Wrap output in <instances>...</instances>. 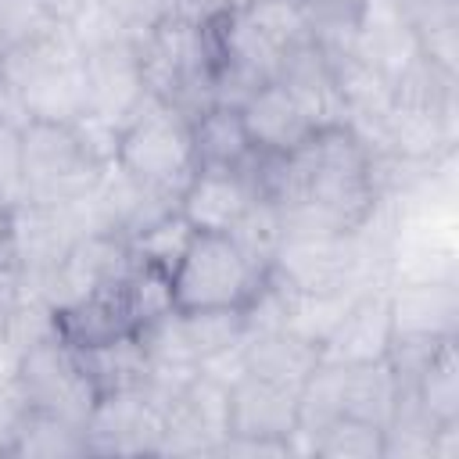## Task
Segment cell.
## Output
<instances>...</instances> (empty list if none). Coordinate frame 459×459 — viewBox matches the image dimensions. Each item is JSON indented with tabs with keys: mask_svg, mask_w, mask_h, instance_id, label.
<instances>
[{
	"mask_svg": "<svg viewBox=\"0 0 459 459\" xmlns=\"http://www.w3.org/2000/svg\"><path fill=\"white\" fill-rule=\"evenodd\" d=\"M79 237L82 233L72 222L68 208H50V204H32V201H22V204L11 208V219H7V255L22 269L29 290L36 298H43V283L65 262L68 247Z\"/></svg>",
	"mask_w": 459,
	"mask_h": 459,
	"instance_id": "obj_10",
	"label": "cell"
},
{
	"mask_svg": "<svg viewBox=\"0 0 459 459\" xmlns=\"http://www.w3.org/2000/svg\"><path fill=\"white\" fill-rule=\"evenodd\" d=\"M190 136L197 169H240L255 151L240 108L233 104H208L204 111H197L190 118Z\"/></svg>",
	"mask_w": 459,
	"mask_h": 459,
	"instance_id": "obj_22",
	"label": "cell"
},
{
	"mask_svg": "<svg viewBox=\"0 0 459 459\" xmlns=\"http://www.w3.org/2000/svg\"><path fill=\"white\" fill-rule=\"evenodd\" d=\"M0 72L22 90L29 118L72 126L86 111L82 50L75 47L65 25L36 43L4 50Z\"/></svg>",
	"mask_w": 459,
	"mask_h": 459,
	"instance_id": "obj_2",
	"label": "cell"
},
{
	"mask_svg": "<svg viewBox=\"0 0 459 459\" xmlns=\"http://www.w3.org/2000/svg\"><path fill=\"white\" fill-rule=\"evenodd\" d=\"M57 29L61 25L54 22L43 0H0V47L4 50L36 43Z\"/></svg>",
	"mask_w": 459,
	"mask_h": 459,
	"instance_id": "obj_36",
	"label": "cell"
},
{
	"mask_svg": "<svg viewBox=\"0 0 459 459\" xmlns=\"http://www.w3.org/2000/svg\"><path fill=\"white\" fill-rule=\"evenodd\" d=\"M416 39V50L445 68H459V0H391Z\"/></svg>",
	"mask_w": 459,
	"mask_h": 459,
	"instance_id": "obj_23",
	"label": "cell"
},
{
	"mask_svg": "<svg viewBox=\"0 0 459 459\" xmlns=\"http://www.w3.org/2000/svg\"><path fill=\"white\" fill-rule=\"evenodd\" d=\"M240 118H244V129L251 136V147L265 151V154H290L301 140H308L319 129L312 122V115L276 79L262 82L240 104Z\"/></svg>",
	"mask_w": 459,
	"mask_h": 459,
	"instance_id": "obj_17",
	"label": "cell"
},
{
	"mask_svg": "<svg viewBox=\"0 0 459 459\" xmlns=\"http://www.w3.org/2000/svg\"><path fill=\"white\" fill-rule=\"evenodd\" d=\"M255 197L240 169H194L179 194V212L197 233H230Z\"/></svg>",
	"mask_w": 459,
	"mask_h": 459,
	"instance_id": "obj_16",
	"label": "cell"
},
{
	"mask_svg": "<svg viewBox=\"0 0 459 459\" xmlns=\"http://www.w3.org/2000/svg\"><path fill=\"white\" fill-rule=\"evenodd\" d=\"M18 387L32 409L57 412L72 423H86L97 387L90 384L86 369L79 366V355L72 344H65L54 330L29 341L18 359Z\"/></svg>",
	"mask_w": 459,
	"mask_h": 459,
	"instance_id": "obj_7",
	"label": "cell"
},
{
	"mask_svg": "<svg viewBox=\"0 0 459 459\" xmlns=\"http://www.w3.org/2000/svg\"><path fill=\"white\" fill-rule=\"evenodd\" d=\"M387 305H391L394 337L448 341L459 333V287H455V280L391 283Z\"/></svg>",
	"mask_w": 459,
	"mask_h": 459,
	"instance_id": "obj_15",
	"label": "cell"
},
{
	"mask_svg": "<svg viewBox=\"0 0 459 459\" xmlns=\"http://www.w3.org/2000/svg\"><path fill=\"white\" fill-rule=\"evenodd\" d=\"M118 287H122V298H126V308H129L136 330L176 308V301H172V276H165V273H158L151 265L133 262L126 269V276L118 280Z\"/></svg>",
	"mask_w": 459,
	"mask_h": 459,
	"instance_id": "obj_35",
	"label": "cell"
},
{
	"mask_svg": "<svg viewBox=\"0 0 459 459\" xmlns=\"http://www.w3.org/2000/svg\"><path fill=\"white\" fill-rule=\"evenodd\" d=\"M82 79H86V115H97L122 129L151 97L140 72L136 43H111L100 50H86Z\"/></svg>",
	"mask_w": 459,
	"mask_h": 459,
	"instance_id": "obj_11",
	"label": "cell"
},
{
	"mask_svg": "<svg viewBox=\"0 0 459 459\" xmlns=\"http://www.w3.org/2000/svg\"><path fill=\"white\" fill-rule=\"evenodd\" d=\"M50 319H54V333L72 348H93V344L115 341L122 333H136L118 280L100 290H90L61 308H50Z\"/></svg>",
	"mask_w": 459,
	"mask_h": 459,
	"instance_id": "obj_19",
	"label": "cell"
},
{
	"mask_svg": "<svg viewBox=\"0 0 459 459\" xmlns=\"http://www.w3.org/2000/svg\"><path fill=\"white\" fill-rule=\"evenodd\" d=\"M269 276L298 294H330L369 283L351 233H283Z\"/></svg>",
	"mask_w": 459,
	"mask_h": 459,
	"instance_id": "obj_6",
	"label": "cell"
},
{
	"mask_svg": "<svg viewBox=\"0 0 459 459\" xmlns=\"http://www.w3.org/2000/svg\"><path fill=\"white\" fill-rule=\"evenodd\" d=\"M43 4H47V11L54 14V22H57V25H68V22H72V18H75L90 0H43Z\"/></svg>",
	"mask_w": 459,
	"mask_h": 459,
	"instance_id": "obj_42",
	"label": "cell"
},
{
	"mask_svg": "<svg viewBox=\"0 0 459 459\" xmlns=\"http://www.w3.org/2000/svg\"><path fill=\"white\" fill-rule=\"evenodd\" d=\"M362 287L355 290H330V294H298L287 287V330L312 341L319 351L326 344V337L333 333V326L341 323L344 308L351 305V298L359 294Z\"/></svg>",
	"mask_w": 459,
	"mask_h": 459,
	"instance_id": "obj_31",
	"label": "cell"
},
{
	"mask_svg": "<svg viewBox=\"0 0 459 459\" xmlns=\"http://www.w3.org/2000/svg\"><path fill=\"white\" fill-rule=\"evenodd\" d=\"M240 355H244V373L273 384H287V387H301L305 377L323 362V351L290 330L244 333Z\"/></svg>",
	"mask_w": 459,
	"mask_h": 459,
	"instance_id": "obj_20",
	"label": "cell"
},
{
	"mask_svg": "<svg viewBox=\"0 0 459 459\" xmlns=\"http://www.w3.org/2000/svg\"><path fill=\"white\" fill-rule=\"evenodd\" d=\"M412 394H416L420 409L434 423L459 420V359H455V337L445 341L434 351V359L420 369V377L412 380Z\"/></svg>",
	"mask_w": 459,
	"mask_h": 459,
	"instance_id": "obj_28",
	"label": "cell"
},
{
	"mask_svg": "<svg viewBox=\"0 0 459 459\" xmlns=\"http://www.w3.org/2000/svg\"><path fill=\"white\" fill-rule=\"evenodd\" d=\"M298 430V387L244 373L230 384V434L290 441Z\"/></svg>",
	"mask_w": 459,
	"mask_h": 459,
	"instance_id": "obj_14",
	"label": "cell"
},
{
	"mask_svg": "<svg viewBox=\"0 0 459 459\" xmlns=\"http://www.w3.org/2000/svg\"><path fill=\"white\" fill-rule=\"evenodd\" d=\"M262 273L240 255L226 233H197L172 273V301L194 308H244L262 287Z\"/></svg>",
	"mask_w": 459,
	"mask_h": 459,
	"instance_id": "obj_4",
	"label": "cell"
},
{
	"mask_svg": "<svg viewBox=\"0 0 459 459\" xmlns=\"http://www.w3.org/2000/svg\"><path fill=\"white\" fill-rule=\"evenodd\" d=\"M0 194L11 204L25 201V176H22V129L0 122Z\"/></svg>",
	"mask_w": 459,
	"mask_h": 459,
	"instance_id": "obj_39",
	"label": "cell"
},
{
	"mask_svg": "<svg viewBox=\"0 0 459 459\" xmlns=\"http://www.w3.org/2000/svg\"><path fill=\"white\" fill-rule=\"evenodd\" d=\"M36 301V294L29 290L22 269L11 258H0V333H7L14 326V319L22 316V308ZM43 301V298H39Z\"/></svg>",
	"mask_w": 459,
	"mask_h": 459,
	"instance_id": "obj_40",
	"label": "cell"
},
{
	"mask_svg": "<svg viewBox=\"0 0 459 459\" xmlns=\"http://www.w3.org/2000/svg\"><path fill=\"white\" fill-rule=\"evenodd\" d=\"M179 319H183V333L194 362L244 341V308H194V312L179 308Z\"/></svg>",
	"mask_w": 459,
	"mask_h": 459,
	"instance_id": "obj_33",
	"label": "cell"
},
{
	"mask_svg": "<svg viewBox=\"0 0 459 459\" xmlns=\"http://www.w3.org/2000/svg\"><path fill=\"white\" fill-rule=\"evenodd\" d=\"M230 434V384L194 373L190 384L165 409V434L158 455H215Z\"/></svg>",
	"mask_w": 459,
	"mask_h": 459,
	"instance_id": "obj_9",
	"label": "cell"
},
{
	"mask_svg": "<svg viewBox=\"0 0 459 459\" xmlns=\"http://www.w3.org/2000/svg\"><path fill=\"white\" fill-rule=\"evenodd\" d=\"M391 341H394V330H391L387 287H362L344 308L333 333L326 337L323 362H333V366L377 362V359H387Z\"/></svg>",
	"mask_w": 459,
	"mask_h": 459,
	"instance_id": "obj_13",
	"label": "cell"
},
{
	"mask_svg": "<svg viewBox=\"0 0 459 459\" xmlns=\"http://www.w3.org/2000/svg\"><path fill=\"white\" fill-rule=\"evenodd\" d=\"M115 161L143 186L169 190L179 197L197 169L190 118L179 108H172L158 97H147L143 108L126 122Z\"/></svg>",
	"mask_w": 459,
	"mask_h": 459,
	"instance_id": "obj_3",
	"label": "cell"
},
{
	"mask_svg": "<svg viewBox=\"0 0 459 459\" xmlns=\"http://www.w3.org/2000/svg\"><path fill=\"white\" fill-rule=\"evenodd\" d=\"M391 108L423 111L455 122V72L416 50L391 75Z\"/></svg>",
	"mask_w": 459,
	"mask_h": 459,
	"instance_id": "obj_21",
	"label": "cell"
},
{
	"mask_svg": "<svg viewBox=\"0 0 459 459\" xmlns=\"http://www.w3.org/2000/svg\"><path fill=\"white\" fill-rule=\"evenodd\" d=\"M337 416H344V366L319 362L305 384L298 387V430H294V452H308L312 437L330 427Z\"/></svg>",
	"mask_w": 459,
	"mask_h": 459,
	"instance_id": "obj_26",
	"label": "cell"
},
{
	"mask_svg": "<svg viewBox=\"0 0 459 459\" xmlns=\"http://www.w3.org/2000/svg\"><path fill=\"white\" fill-rule=\"evenodd\" d=\"M398 394H402V384L387 359L344 366V416L387 427L398 409Z\"/></svg>",
	"mask_w": 459,
	"mask_h": 459,
	"instance_id": "obj_25",
	"label": "cell"
},
{
	"mask_svg": "<svg viewBox=\"0 0 459 459\" xmlns=\"http://www.w3.org/2000/svg\"><path fill=\"white\" fill-rule=\"evenodd\" d=\"M133 265V255H129V244L115 233H82L65 262L50 273V280L43 283V301L50 308H61L90 290H100L115 280L126 276V269Z\"/></svg>",
	"mask_w": 459,
	"mask_h": 459,
	"instance_id": "obj_12",
	"label": "cell"
},
{
	"mask_svg": "<svg viewBox=\"0 0 459 459\" xmlns=\"http://www.w3.org/2000/svg\"><path fill=\"white\" fill-rule=\"evenodd\" d=\"M276 82L312 115L316 126L344 122V100L337 93L330 57L316 39H305V43L283 50L280 68H276Z\"/></svg>",
	"mask_w": 459,
	"mask_h": 459,
	"instance_id": "obj_18",
	"label": "cell"
},
{
	"mask_svg": "<svg viewBox=\"0 0 459 459\" xmlns=\"http://www.w3.org/2000/svg\"><path fill=\"white\" fill-rule=\"evenodd\" d=\"M100 165H93L72 126L65 122H43L32 118L22 129V176H25V201L32 204H50V208H65L72 201H79L93 179H97Z\"/></svg>",
	"mask_w": 459,
	"mask_h": 459,
	"instance_id": "obj_5",
	"label": "cell"
},
{
	"mask_svg": "<svg viewBox=\"0 0 459 459\" xmlns=\"http://www.w3.org/2000/svg\"><path fill=\"white\" fill-rule=\"evenodd\" d=\"M72 133H75V140H79L82 154H86L93 165H108V161H115V158H118L122 126L104 122V118H97V115H86V111H82V115L72 122Z\"/></svg>",
	"mask_w": 459,
	"mask_h": 459,
	"instance_id": "obj_38",
	"label": "cell"
},
{
	"mask_svg": "<svg viewBox=\"0 0 459 459\" xmlns=\"http://www.w3.org/2000/svg\"><path fill=\"white\" fill-rule=\"evenodd\" d=\"M79 366L86 369L90 384L97 387V394H111V391H129L140 387L147 377V348L136 333H122L115 341L93 344V348H75Z\"/></svg>",
	"mask_w": 459,
	"mask_h": 459,
	"instance_id": "obj_24",
	"label": "cell"
},
{
	"mask_svg": "<svg viewBox=\"0 0 459 459\" xmlns=\"http://www.w3.org/2000/svg\"><path fill=\"white\" fill-rule=\"evenodd\" d=\"M240 255L265 276L273 269V258L280 251V240H283V219H280V208L269 201V197H255L247 204V212L233 222V230L226 233Z\"/></svg>",
	"mask_w": 459,
	"mask_h": 459,
	"instance_id": "obj_30",
	"label": "cell"
},
{
	"mask_svg": "<svg viewBox=\"0 0 459 459\" xmlns=\"http://www.w3.org/2000/svg\"><path fill=\"white\" fill-rule=\"evenodd\" d=\"M7 455H18V459H72V455H86V437H82L79 423L29 405L18 430H14V441H11Z\"/></svg>",
	"mask_w": 459,
	"mask_h": 459,
	"instance_id": "obj_27",
	"label": "cell"
},
{
	"mask_svg": "<svg viewBox=\"0 0 459 459\" xmlns=\"http://www.w3.org/2000/svg\"><path fill=\"white\" fill-rule=\"evenodd\" d=\"M11 201L0 194V251H7V219H11Z\"/></svg>",
	"mask_w": 459,
	"mask_h": 459,
	"instance_id": "obj_43",
	"label": "cell"
},
{
	"mask_svg": "<svg viewBox=\"0 0 459 459\" xmlns=\"http://www.w3.org/2000/svg\"><path fill=\"white\" fill-rule=\"evenodd\" d=\"M0 122H7V126H14V129H25V126L32 122L22 90H18L4 72H0Z\"/></svg>",
	"mask_w": 459,
	"mask_h": 459,
	"instance_id": "obj_41",
	"label": "cell"
},
{
	"mask_svg": "<svg viewBox=\"0 0 459 459\" xmlns=\"http://www.w3.org/2000/svg\"><path fill=\"white\" fill-rule=\"evenodd\" d=\"M240 11L280 54L312 39L308 0H244Z\"/></svg>",
	"mask_w": 459,
	"mask_h": 459,
	"instance_id": "obj_32",
	"label": "cell"
},
{
	"mask_svg": "<svg viewBox=\"0 0 459 459\" xmlns=\"http://www.w3.org/2000/svg\"><path fill=\"white\" fill-rule=\"evenodd\" d=\"M0 57H4V47H0Z\"/></svg>",
	"mask_w": 459,
	"mask_h": 459,
	"instance_id": "obj_44",
	"label": "cell"
},
{
	"mask_svg": "<svg viewBox=\"0 0 459 459\" xmlns=\"http://www.w3.org/2000/svg\"><path fill=\"white\" fill-rule=\"evenodd\" d=\"M140 72L147 93L179 108L186 118L204 111L212 100V36L208 18L197 14H165L140 43Z\"/></svg>",
	"mask_w": 459,
	"mask_h": 459,
	"instance_id": "obj_1",
	"label": "cell"
},
{
	"mask_svg": "<svg viewBox=\"0 0 459 459\" xmlns=\"http://www.w3.org/2000/svg\"><path fill=\"white\" fill-rule=\"evenodd\" d=\"M194 237H197V230H194V226L183 219V212L176 208V212H169L165 219L151 222L147 230L133 233L126 244H129L133 262L151 265V269H158V273L172 276V273H176V265L183 262L186 247L194 244Z\"/></svg>",
	"mask_w": 459,
	"mask_h": 459,
	"instance_id": "obj_29",
	"label": "cell"
},
{
	"mask_svg": "<svg viewBox=\"0 0 459 459\" xmlns=\"http://www.w3.org/2000/svg\"><path fill=\"white\" fill-rule=\"evenodd\" d=\"M68 36L75 39V47L86 54V50H100V47H111V43H136V36L126 29V22L104 4V0H90L68 25Z\"/></svg>",
	"mask_w": 459,
	"mask_h": 459,
	"instance_id": "obj_37",
	"label": "cell"
},
{
	"mask_svg": "<svg viewBox=\"0 0 459 459\" xmlns=\"http://www.w3.org/2000/svg\"><path fill=\"white\" fill-rule=\"evenodd\" d=\"M165 434V409H158L140 387L97 394L82 437L86 455H158Z\"/></svg>",
	"mask_w": 459,
	"mask_h": 459,
	"instance_id": "obj_8",
	"label": "cell"
},
{
	"mask_svg": "<svg viewBox=\"0 0 459 459\" xmlns=\"http://www.w3.org/2000/svg\"><path fill=\"white\" fill-rule=\"evenodd\" d=\"M308 455L319 459H384V427L355 420V416H337L330 427H323Z\"/></svg>",
	"mask_w": 459,
	"mask_h": 459,
	"instance_id": "obj_34",
	"label": "cell"
}]
</instances>
